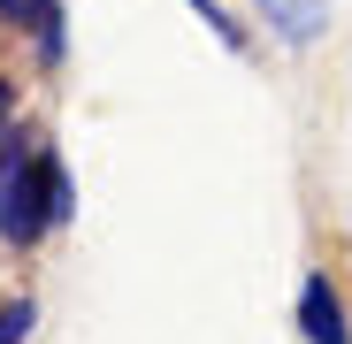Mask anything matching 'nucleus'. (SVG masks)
I'll list each match as a JSON object with an SVG mask.
<instances>
[{
    "label": "nucleus",
    "instance_id": "7ed1b4c3",
    "mask_svg": "<svg viewBox=\"0 0 352 344\" xmlns=\"http://www.w3.org/2000/svg\"><path fill=\"white\" fill-rule=\"evenodd\" d=\"M261 8V23L283 38V46H314L322 31H329V0H253Z\"/></svg>",
    "mask_w": 352,
    "mask_h": 344
},
{
    "label": "nucleus",
    "instance_id": "0eeeda50",
    "mask_svg": "<svg viewBox=\"0 0 352 344\" xmlns=\"http://www.w3.org/2000/svg\"><path fill=\"white\" fill-rule=\"evenodd\" d=\"M31 329H38V306H31V299H8V306H0V344H23Z\"/></svg>",
    "mask_w": 352,
    "mask_h": 344
},
{
    "label": "nucleus",
    "instance_id": "39448f33",
    "mask_svg": "<svg viewBox=\"0 0 352 344\" xmlns=\"http://www.w3.org/2000/svg\"><path fill=\"white\" fill-rule=\"evenodd\" d=\"M184 8H192V16H199V23H207V31H214V38L230 46V54H245V23H238V16H230V8H222V0H184Z\"/></svg>",
    "mask_w": 352,
    "mask_h": 344
},
{
    "label": "nucleus",
    "instance_id": "20e7f679",
    "mask_svg": "<svg viewBox=\"0 0 352 344\" xmlns=\"http://www.w3.org/2000/svg\"><path fill=\"white\" fill-rule=\"evenodd\" d=\"M38 184H46V229L54 222H77V184H69V168L54 153H38Z\"/></svg>",
    "mask_w": 352,
    "mask_h": 344
},
{
    "label": "nucleus",
    "instance_id": "1a4fd4ad",
    "mask_svg": "<svg viewBox=\"0 0 352 344\" xmlns=\"http://www.w3.org/2000/svg\"><path fill=\"white\" fill-rule=\"evenodd\" d=\"M8 100H16V92H8V84H0V123H8ZM0 146H8V138H0Z\"/></svg>",
    "mask_w": 352,
    "mask_h": 344
},
{
    "label": "nucleus",
    "instance_id": "6e6552de",
    "mask_svg": "<svg viewBox=\"0 0 352 344\" xmlns=\"http://www.w3.org/2000/svg\"><path fill=\"white\" fill-rule=\"evenodd\" d=\"M38 8H54V0H0V16H8V23H38Z\"/></svg>",
    "mask_w": 352,
    "mask_h": 344
},
{
    "label": "nucleus",
    "instance_id": "f03ea898",
    "mask_svg": "<svg viewBox=\"0 0 352 344\" xmlns=\"http://www.w3.org/2000/svg\"><path fill=\"white\" fill-rule=\"evenodd\" d=\"M299 329H307V344H352V329H344V299H337V283H329L322 268L299 283Z\"/></svg>",
    "mask_w": 352,
    "mask_h": 344
},
{
    "label": "nucleus",
    "instance_id": "f257e3e1",
    "mask_svg": "<svg viewBox=\"0 0 352 344\" xmlns=\"http://www.w3.org/2000/svg\"><path fill=\"white\" fill-rule=\"evenodd\" d=\"M46 229V184H38V153L23 138H8L0 153V238L8 245H31Z\"/></svg>",
    "mask_w": 352,
    "mask_h": 344
},
{
    "label": "nucleus",
    "instance_id": "423d86ee",
    "mask_svg": "<svg viewBox=\"0 0 352 344\" xmlns=\"http://www.w3.org/2000/svg\"><path fill=\"white\" fill-rule=\"evenodd\" d=\"M31 38H38V62L54 69L69 54V31H62V0H54V8H38V23H31Z\"/></svg>",
    "mask_w": 352,
    "mask_h": 344
}]
</instances>
